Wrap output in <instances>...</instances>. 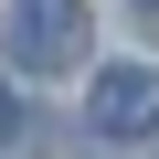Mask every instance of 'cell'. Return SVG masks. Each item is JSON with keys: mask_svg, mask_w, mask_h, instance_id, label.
<instances>
[{"mask_svg": "<svg viewBox=\"0 0 159 159\" xmlns=\"http://www.w3.org/2000/svg\"><path fill=\"white\" fill-rule=\"evenodd\" d=\"M85 117H96V138H148L159 127V74L148 64H106L96 96H85Z\"/></svg>", "mask_w": 159, "mask_h": 159, "instance_id": "obj_2", "label": "cell"}, {"mask_svg": "<svg viewBox=\"0 0 159 159\" xmlns=\"http://www.w3.org/2000/svg\"><path fill=\"white\" fill-rule=\"evenodd\" d=\"M85 0H21V11H11V64L21 74H74V64H85Z\"/></svg>", "mask_w": 159, "mask_h": 159, "instance_id": "obj_1", "label": "cell"}, {"mask_svg": "<svg viewBox=\"0 0 159 159\" xmlns=\"http://www.w3.org/2000/svg\"><path fill=\"white\" fill-rule=\"evenodd\" d=\"M11 127H21V106H11V96H0V138H11Z\"/></svg>", "mask_w": 159, "mask_h": 159, "instance_id": "obj_3", "label": "cell"}]
</instances>
